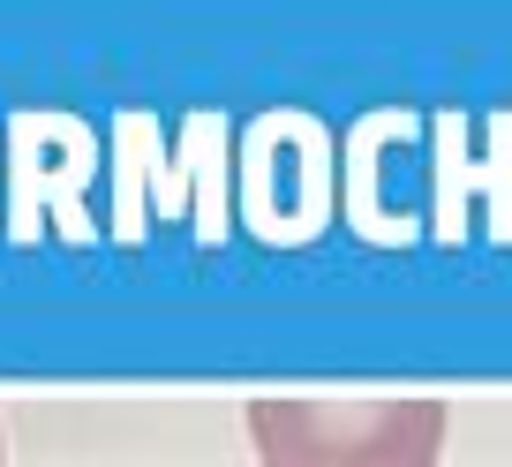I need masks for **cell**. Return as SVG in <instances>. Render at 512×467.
<instances>
[{
  "label": "cell",
  "instance_id": "cell-1",
  "mask_svg": "<svg viewBox=\"0 0 512 467\" xmlns=\"http://www.w3.org/2000/svg\"><path fill=\"white\" fill-rule=\"evenodd\" d=\"M256 445L279 460H422L445 437L437 407H392V415H317V407H256Z\"/></svg>",
  "mask_w": 512,
  "mask_h": 467
}]
</instances>
